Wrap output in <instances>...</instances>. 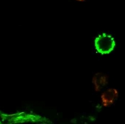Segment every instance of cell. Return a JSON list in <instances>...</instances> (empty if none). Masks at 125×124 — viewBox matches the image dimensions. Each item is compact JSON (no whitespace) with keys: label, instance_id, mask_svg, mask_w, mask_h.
Masks as SVG:
<instances>
[{"label":"cell","instance_id":"1","mask_svg":"<svg viewBox=\"0 0 125 124\" xmlns=\"http://www.w3.org/2000/svg\"><path fill=\"white\" fill-rule=\"evenodd\" d=\"M115 45L114 38L105 33L99 35L95 40L96 49L102 54L110 53L114 49Z\"/></svg>","mask_w":125,"mask_h":124},{"label":"cell","instance_id":"2","mask_svg":"<svg viewBox=\"0 0 125 124\" xmlns=\"http://www.w3.org/2000/svg\"><path fill=\"white\" fill-rule=\"evenodd\" d=\"M118 96V92L114 89H106L102 94L101 98L102 103L104 106H107L115 102Z\"/></svg>","mask_w":125,"mask_h":124},{"label":"cell","instance_id":"3","mask_svg":"<svg viewBox=\"0 0 125 124\" xmlns=\"http://www.w3.org/2000/svg\"><path fill=\"white\" fill-rule=\"evenodd\" d=\"M107 82V78L104 74H96L93 78V83L94 84L95 89L98 91L106 85Z\"/></svg>","mask_w":125,"mask_h":124},{"label":"cell","instance_id":"4","mask_svg":"<svg viewBox=\"0 0 125 124\" xmlns=\"http://www.w3.org/2000/svg\"><path fill=\"white\" fill-rule=\"evenodd\" d=\"M77 1H84V0H77Z\"/></svg>","mask_w":125,"mask_h":124}]
</instances>
